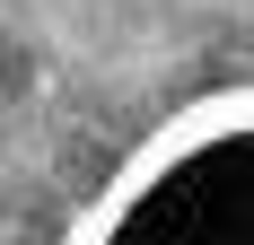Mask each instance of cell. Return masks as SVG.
I'll list each match as a JSON object with an SVG mask.
<instances>
[{
	"label": "cell",
	"mask_w": 254,
	"mask_h": 245,
	"mask_svg": "<svg viewBox=\"0 0 254 245\" xmlns=\"http://www.w3.org/2000/svg\"><path fill=\"white\" fill-rule=\"evenodd\" d=\"M70 245H237L228 175H219V149H210L202 105L176 114L114 184H105V201L88 210V228H79Z\"/></svg>",
	"instance_id": "1"
}]
</instances>
